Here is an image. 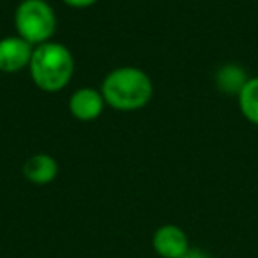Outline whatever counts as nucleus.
I'll return each instance as SVG.
<instances>
[{
    "mask_svg": "<svg viewBox=\"0 0 258 258\" xmlns=\"http://www.w3.org/2000/svg\"><path fill=\"white\" fill-rule=\"evenodd\" d=\"M106 106L117 111H137L145 108L154 97V83L151 76L135 66H120L104 76L101 82Z\"/></svg>",
    "mask_w": 258,
    "mask_h": 258,
    "instance_id": "1",
    "label": "nucleus"
},
{
    "mask_svg": "<svg viewBox=\"0 0 258 258\" xmlns=\"http://www.w3.org/2000/svg\"><path fill=\"white\" fill-rule=\"evenodd\" d=\"M75 66L73 51L66 44L48 41L39 46H34L29 73L37 89L53 94L60 92L69 85L75 75Z\"/></svg>",
    "mask_w": 258,
    "mask_h": 258,
    "instance_id": "2",
    "label": "nucleus"
},
{
    "mask_svg": "<svg viewBox=\"0 0 258 258\" xmlns=\"http://www.w3.org/2000/svg\"><path fill=\"white\" fill-rule=\"evenodd\" d=\"M13 20L16 34L32 46L48 43L57 32V15L46 0H22Z\"/></svg>",
    "mask_w": 258,
    "mask_h": 258,
    "instance_id": "3",
    "label": "nucleus"
},
{
    "mask_svg": "<svg viewBox=\"0 0 258 258\" xmlns=\"http://www.w3.org/2000/svg\"><path fill=\"white\" fill-rule=\"evenodd\" d=\"M32 53L34 46L18 34L2 37L0 39V73L16 75L23 69H29Z\"/></svg>",
    "mask_w": 258,
    "mask_h": 258,
    "instance_id": "4",
    "label": "nucleus"
},
{
    "mask_svg": "<svg viewBox=\"0 0 258 258\" xmlns=\"http://www.w3.org/2000/svg\"><path fill=\"white\" fill-rule=\"evenodd\" d=\"M69 113L80 122H92L99 118L106 106L103 94L94 87H80L69 96Z\"/></svg>",
    "mask_w": 258,
    "mask_h": 258,
    "instance_id": "5",
    "label": "nucleus"
},
{
    "mask_svg": "<svg viewBox=\"0 0 258 258\" xmlns=\"http://www.w3.org/2000/svg\"><path fill=\"white\" fill-rule=\"evenodd\" d=\"M152 247L161 258H180L191 246L180 226L163 225L152 235Z\"/></svg>",
    "mask_w": 258,
    "mask_h": 258,
    "instance_id": "6",
    "label": "nucleus"
},
{
    "mask_svg": "<svg viewBox=\"0 0 258 258\" xmlns=\"http://www.w3.org/2000/svg\"><path fill=\"white\" fill-rule=\"evenodd\" d=\"M22 172L29 182L36 184V186H48L57 179L58 163L53 156L46 154V152H37L23 163Z\"/></svg>",
    "mask_w": 258,
    "mask_h": 258,
    "instance_id": "7",
    "label": "nucleus"
},
{
    "mask_svg": "<svg viewBox=\"0 0 258 258\" xmlns=\"http://www.w3.org/2000/svg\"><path fill=\"white\" fill-rule=\"evenodd\" d=\"M247 80H249V76H247L246 69L239 64H233V62L221 66L214 76L216 87L228 96H239V92L246 85Z\"/></svg>",
    "mask_w": 258,
    "mask_h": 258,
    "instance_id": "8",
    "label": "nucleus"
},
{
    "mask_svg": "<svg viewBox=\"0 0 258 258\" xmlns=\"http://www.w3.org/2000/svg\"><path fill=\"white\" fill-rule=\"evenodd\" d=\"M237 103L242 117L253 125H258V76L247 80L237 96Z\"/></svg>",
    "mask_w": 258,
    "mask_h": 258,
    "instance_id": "9",
    "label": "nucleus"
},
{
    "mask_svg": "<svg viewBox=\"0 0 258 258\" xmlns=\"http://www.w3.org/2000/svg\"><path fill=\"white\" fill-rule=\"evenodd\" d=\"M68 8H73V9H87V8H92L96 6L99 0H62Z\"/></svg>",
    "mask_w": 258,
    "mask_h": 258,
    "instance_id": "10",
    "label": "nucleus"
},
{
    "mask_svg": "<svg viewBox=\"0 0 258 258\" xmlns=\"http://www.w3.org/2000/svg\"><path fill=\"white\" fill-rule=\"evenodd\" d=\"M180 258H211V254L207 251L200 249V247H189Z\"/></svg>",
    "mask_w": 258,
    "mask_h": 258,
    "instance_id": "11",
    "label": "nucleus"
}]
</instances>
